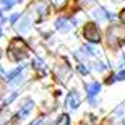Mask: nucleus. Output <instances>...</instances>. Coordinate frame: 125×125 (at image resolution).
I'll use <instances>...</instances> for the list:
<instances>
[{
  "label": "nucleus",
  "mask_w": 125,
  "mask_h": 125,
  "mask_svg": "<svg viewBox=\"0 0 125 125\" xmlns=\"http://www.w3.org/2000/svg\"><path fill=\"white\" fill-rule=\"evenodd\" d=\"M29 54V49L28 46H26V42L21 39V37H15V39H11L8 44V57L11 59V60L18 62V60H23V59H26Z\"/></svg>",
  "instance_id": "1"
},
{
  "label": "nucleus",
  "mask_w": 125,
  "mask_h": 125,
  "mask_svg": "<svg viewBox=\"0 0 125 125\" xmlns=\"http://www.w3.org/2000/svg\"><path fill=\"white\" fill-rule=\"evenodd\" d=\"M107 37H109V44L111 46H114V47L120 46L125 41V29L120 28V26H112L107 31Z\"/></svg>",
  "instance_id": "2"
},
{
  "label": "nucleus",
  "mask_w": 125,
  "mask_h": 125,
  "mask_svg": "<svg viewBox=\"0 0 125 125\" xmlns=\"http://www.w3.org/2000/svg\"><path fill=\"white\" fill-rule=\"evenodd\" d=\"M83 34H84V39L89 41L91 44H97L101 41V31L94 23H86L83 28Z\"/></svg>",
  "instance_id": "3"
},
{
  "label": "nucleus",
  "mask_w": 125,
  "mask_h": 125,
  "mask_svg": "<svg viewBox=\"0 0 125 125\" xmlns=\"http://www.w3.org/2000/svg\"><path fill=\"white\" fill-rule=\"evenodd\" d=\"M73 24L75 23L72 21V20H68V18H59L55 21V28L59 29V31H68V29L75 28Z\"/></svg>",
  "instance_id": "4"
},
{
  "label": "nucleus",
  "mask_w": 125,
  "mask_h": 125,
  "mask_svg": "<svg viewBox=\"0 0 125 125\" xmlns=\"http://www.w3.org/2000/svg\"><path fill=\"white\" fill-rule=\"evenodd\" d=\"M67 104H68L70 109H76L80 106V96L76 91H70L68 96H67Z\"/></svg>",
  "instance_id": "5"
},
{
  "label": "nucleus",
  "mask_w": 125,
  "mask_h": 125,
  "mask_svg": "<svg viewBox=\"0 0 125 125\" xmlns=\"http://www.w3.org/2000/svg\"><path fill=\"white\" fill-rule=\"evenodd\" d=\"M32 107H34L32 101H31V99H26V101H24V104L21 106V109H20V112H18V117H20V119L28 117V114L32 111Z\"/></svg>",
  "instance_id": "6"
},
{
  "label": "nucleus",
  "mask_w": 125,
  "mask_h": 125,
  "mask_svg": "<svg viewBox=\"0 0 125 125\" xmlns=\"http://www.w3.org/2000/svg\"><path fill=\"white\" fill-rule=\"evenodd\" d=\"M29 24H31V18L26 15V16H23V18L20 20V23L16 24V29H18L20 32H26L29 29Z\"/></svg>",
  "instance_id": "7"
},
{
  "label": "nucleus",
  "mask_w": 125,
  "mask_h": 125,
  "mask_svg": "<svg viewBox=\"0 0 125 125\" xmlns=\"http://www.w3.org/2000/svg\"><path fill=\"white\" fill-rule=\"evenodd\" d=\"M86 91H88V96H89V99H91V102L94 104V96L101 91V84L99 83H91L88 88H86Z\"/></svg>",
  "instance_id": "8"
},
{
  "label": "nucleus",
  "mask_w": 125,
  "mask_h": 125,
  "mask_svg": "<svg viewBox=\"0 0 125 125\" xmlns=\"http://www.w3.org/2000/svg\"><path fill=\"white\" fill-rule=\"evenodd\" d=\"M32 68L37 70L41 75H44L47 72V67H46V63H44V60H42V59H39V57H36V59L32 60Z\"/></svg>",
  "instance_id": "9"
},
{
  "label": "nucleus",
  "mask_w": 125,
  "mask_h": 125,
  "mask_svg": "<svg viewBox=\"0 0 125 125\" xmlns=\"http://www.w3.org/2000/svg\"><path fill=\"white\" fill-rule=\"evenodd\" d=\"M94 16H96L99 21H104V20H109V18H114V15L107 13L104 8H96L94 10Z\"/></svg>",
  "instance_id": "10"
},
{
  "label": "nucleus",
  "mask_w": 125,
  "mask_h": 125,
  "mask_svg": "<svg viewBox=\"0 0 125 125\" xmlns=\"http://www.w3.org/2000/svg\"><path fill=\"white\" fill-rule=\"evenodd\" d=\"M51 125H70V117L67 115V114H62V115H59Z\"/></svg>",
  "instance_id": "11"
},
{
  "label": "nucleus",
  "mask_w": 125,
  "mask_h": 125,
  "mask_svg": "<svg viewBox=\"0 0 125 125\" xmlns=\"http://www.w3.org/2000/svg\"><path fill=\"white\" fill-rule=\"evenodd\" d=\"M23 68H24V67H20V68L13 70V72H11V73L8 75V78H7V80H8L10 83H13V81H15V78H16V76H18V75L21 73V72H23Z\"/></svg>",
  "instance_id": "12"
},
{
  "label": "nucleus",
  "mask_w": 125,
  "mask_h": 125,
  "mask_svg": "<svg viewBox=\"0 0 125 125\" xmlns=\"http://www.w3.org/2000/svg\"><path fill=\"white\" fill-rule=\"evenodd\" d=\"M15 5V0H0V7L3 10H8Z\"/></svg>",
  "instance_id": "13"
},
{
  "label": "nucleus",
  "mask_w": 125,
  "mask_h": 125,
  "mask_svg": "<svg viewBox=\"0 0 125 125\" xmlns=\"http://www.w3.org/2000/svg\"><path fill=\"white\" fill-rule=\"evenodd\" d=\"M115 80H125V70H122L119 75H115Z\"/></svg>",
  "instance_id": "14"
},
{
  "label": "nucleus",
  "mask_w": 125,
  "mask_h": 125,
  "mask_svg": "<svg viewBox=\"0 0 125 125\" xmlns=\"http://www.w3.org/2000/svg\"><path fill=\"white\" fill-rule=\"evenodd\" d=\"M120 20H122V23L125 24V8L122 10V13H120Z\"/></svg>",
  "instance_id": "15"
},
{
  "label": "nucleus",
  "mask_w": 125,
  "mask_h": 125,
  "mask_svg": "<svg viewBox=\"0 0 125 125\" xmlns=\"http://www.w3.org/2000/svg\"><path fill=\"white\" fill-rule=\"evenodd\" d=\"M3 20H5V18H3V15H2V13H0V24H2V23H3Z\"/></svg>",
  "instance_id": "16"
},
{
  "label": "nucleus",
  "mask_w": 125,
  "mask_h": 125,
  "mask_svg": "<svg viewBox=\"0 0 125 125\" xmlns=\"http://www.w3.org/2000/svg\"><path fill=\"white\" fill-rule=\"evenodd\" d=\"M0 76H3V68L0 67Z\"/></svg>",
  "instance_id": "17"
},
{
  "label": "nucleus",
  "mask_w": 125,
  "mask_h": 125,
  "mask_svg": "<svg viewBox=\"0 0 125 125\" xmlns=\"http://www.w3.org/2000/svg\"><path fill=\"white\" fill-rule=\"evenodd\" d=\"M122 63H125V54L122 55Z\"/></svg>",
  "instance_id": "18"
},
{
  "label": "nucleus",
  "mask_w": 125,
  "mask_h": 125,
  "mask_svg": "<svg viewBox=\"0 0 125 125\" xmlns=\"http://www.w3.org/2000/svg\"><path fill=\"white\" fill-rule=\"evenodd\" d=\"M0 36H2V29H0Z\"/></svg>",
  "instance_id": "19"
}]
</instances>
